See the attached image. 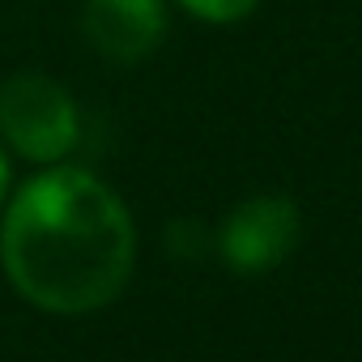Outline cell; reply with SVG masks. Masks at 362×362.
Instances as JSON below:
<instances>
[{"mask_svg": "<svg viewBox=\"0 0 362 362\" xmlns=\"http://www.w3.org/2000/svg\"><path fill=\"white\" fill-rule=\"evenodd\" d=\"M13 290L52 315H90L119 298L136 264V226L115 188L56 166L13 197L0 226Z\"/></svg>", "mask_w": 362, "mask_h": 362, "instance_id": "obj_1", "label": "cell"}, {"mask_svg": "<svg viewBox=\"0 0 362 362\" xmlns=\"http://www.w3.org/2000/svg\"><path fill=\"white\" fill-rule=\"evenodd\" d=\"M73 94L47 73H13L0 86V136L30 162H56L77 145Z\"/></svg>", "mask_w": 362, "mask_h": 362, "instance_id": "obj_2", "label": "cell"}, {"mask_svg": "<svg viewBox=\"0 0 362 362\" xmlns=\"http://www.w3.org/2000/svg\"><path fill=\"white\" fill-rule=\"evenodd\" d=\"M303 239V214L290 197H277V192H264V197H252L243 205H235L226 218H222V230H218V252L222 260L243 273V277H256V273H269L277 269Z\"/></svg>", "mask_w": 362, "mask_h": 362, "instance_id": "obj_3", "label": "cell"}, {"mask_svg": "<svg viewBox=\"0 0 362 362\" xmlns=\"http://www.w3.org/2000/svg\"><path fill=\"white\" fill-rule=\"evenodd\" d=\"M81 35L94 56L119 69L141 64L166 35V5L162 0H86Z\"/></svg>", "mask_w": 362, "mask_h": 362, "instance_id": "obj_4", "label": "cell"}, {"mask_svg": "<svg viewBox=\"0 0 362 362\" xmlns=\"http://www.w3.org/2000/svg\"><path fill=\"white\" fill-rule=\"evenodd\" d=\"M192 18L201 22H214V26H230V22H243L247 13H256L260 0H179Z\"/></svg>", "mask_w": 362, "mask_h": 362, "instance_id": "obj_5", "label": "cell"}, {"mask_svg": "<svg viewBox=\"0 0 362 362\" xmlns=\"http://www.w3.org/2000/svg\"><path fill=\"white\" fill-rule=\"evenodd\" d=\"M5 192H9V158L0 149V201H5Z\"/></svg>", "mask_w": 362, "mask_h": 362, "instance_id": "obj_6", "label": "cell"}]
</instances>
